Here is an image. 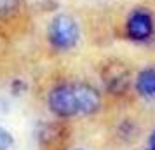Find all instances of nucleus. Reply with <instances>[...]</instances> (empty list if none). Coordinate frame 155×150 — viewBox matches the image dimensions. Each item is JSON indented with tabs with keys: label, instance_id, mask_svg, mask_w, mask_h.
Returning <instances> with one entry per match:
<instances>
[{
	"label": "nucleus",
	"instance_id": "obj_1",
	"mask_svg": "<svg viewBox=\"0 0 155 150\" xmlns=\"http://www.w3.org/2000/svg\"><path fill=\"white\" fill-rule=\"evenodd\" d=\"M37 19L28 0H0V47L33 37Z\"/></svg>",
	"mask_w": 155,
	"mask_h": 150
},
{
	"label": "nucleus",
	"instance_id": "obj_2",
	"mask_svg": "<svg viewBox=\"0 0 155 150\" xmlns=\"http://www.w3.org/2000/svg\"><path fill=\"white\" fill-rule=\"evenodd\" d=\"M44 40L47 47L54 52H70L80 42V25L77 18L70 12H58L51 18L45 30Z\"/></svg>",
	"mask_w": 155,
	"mask_h": 150
},
{
	"label": "nucleus",
	"instance_id": "obj_3",
	"mask_svg": "<svg viewBox=\"0 0 155 150\" xmlns=\"http://www.w3.org/2000/svg\"><path fill=\"white\" fill-rule=\"evenodd\" d=\"M47 108L58 119H71L78 115L77 96H75V82L61 80L47 91L45 96Z\"/></svg>",
	"mask_w": 155,
	"mask_h": 150
},
{
	"label": "nucleus",
	"instance_id": "obj_4",
	"mask_svg": "<svg viewBox=\"0 0 155 150\" xmlns=\"http://www.w3.org/2000/svg\"><path fill=\"white\" fill-rule=\"evenodd\" d=\"M124 33L133 42H147L155 33L153 14L147 7H134L126 18Z\"/></svg>",
	"mask_w": 155,
	"mask_h": 150
},
{
	"label": "nucleus",
	"instance_id": "obj_5",
	"mask_svg": "<svg viewBox=\"0 0 155 150\" xmlns=\"http://www.w3.org/2000/svg\"><path fill=\"white\" fill-rule=\"evenodd\" d=\"M103 77V84L105 89L113 96H120L129 89L131 84V75L126 70V66L119 61H112V63L105 65V68L101 72Z\"/></svg>",
	"mask_w": 155,
	"mask_h": 150
},
{
	"label": "nucleus",
	"instance_id": "obj_6",
	"mask_svg": "<svg viewBox=\"0 0 155 150\" xmlns=\"http://www.w3.org/2000/svg\"><path fill=\"white\" fill-rule=\"evenodd\" d=\"M78 115H92L101 108V93L87 82H75Z\"/></svg>",
	"mask_w": 155,
	"mask_h": 150
},
{
	"label": "nucleus",
	"instance_id": "obj_7",
	"mask_svg": "<svg viewBox=\"0 0 155 150\" xmlns=\"http://www.w3.org/2000/svg\"><path fill=\"white\" fill-rule=\"evenodd\" d=\"M136 91L145 98H155V68H145L136 77Z\"/></svg>",
	"mask_w": 155,
	"mask_h": 150
},
{
	"label": "nucleus",
	"instance_id": "obj_8",
	"mask_svg": "<svg viewBox=\"0 0 155 150\" xmlns=\"http://www.w3.org/2000/svg\"><path fill=\"white\" fill-rule=\"evenodd\" d=\"M12 145H14L12 135L9 133L7 129L0 128V150H9V148H12Z\"/></svg>",
	"mask_w": 155,
	"mask_h": 150
},
{
	"label": "nucleus",
	"instance_id": "obj_9",
	"mask_svg": "<svg viewBox=\"0 0 155 150\" xmlns=\"http://www.w3.org/2000/svg\"><path fill=\"white\" fill-rule=\"evenodd\" d=\"M150 150H155V131L153 135L150 136Z\"/></svg>",
	"mask_w": 155,
	"mask_h": 150
},
{
	"label": "nucleus",
	"instance_id": "obj_10",
	"mask_svg": "<svg viewBox=\"0 0 155 150\" xmlns=\"http://www.w3.org/2000/svg\"><path fill=\"white\" fill-rule=\"evenodd\" d=\"M75 150H82V148H75Z\"/></svg>",
	"mask_w": 155,
	"mask_h": 150
}]
</instances>
